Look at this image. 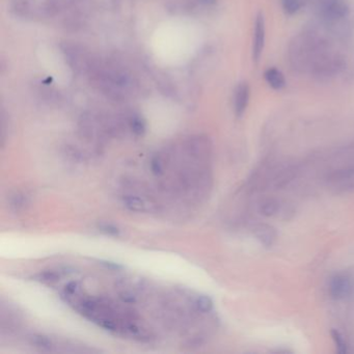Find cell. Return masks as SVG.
<instances>
[{"instance_id":"d6986e66","label":"cell","mask_w":354,"mask_h":354,"mask_svg":"<svg viewBox=\"0 0 354 354\" xmlns=\"http://www.w3.org/2000/svg\"><path fill=\"white\" fill-rule=\"evenodd\" d=\"M79 290H80V286L77 282H71L66 286V293H68L69 295L77 294Z\"/></svg>"},{"instance_id":"9a60e30c","label":"cell","mask_w":354,"mask_h":354,"mask_svg":"<svg viewBox=\"0 0 354 354\" xmlns=\"http://www.w3.org/2000/svg\"><path fill=\"white\" fill-rule=\"evenodd\" d=\"M10 204H11L10 206L12 208L18 211V210L24 208V206L27 204V197H26V195H24L22 193H16L12 196Z\"/></svg>"},{"instance_id":"5b68a950","label":"cell","mask_w":354,"mask_h":354,"mask_svg":"<svg viewBox=\"0 0 354 354\" xmlns=\"http://www.w3.org/2000/svg\"><path fill=\"white\" fill-rule=\"evenodd\" d=\"M251 97V88L246 82H240L234 91V111L237 117H241L248 108Z\"/></svg>"},{"instance_id":"ac0fdd59","label":"cell","mask_w":354,"mask_h":354,"mask_svg":"<svg viewBox=\"0 0 354 354\" xmlns=\"http://www.w3.org/2000/svg\"><path fill=\"white\" fill-rule=\"evenodd\" d=\"M151 169H152V173L154 175H156V176L162 174V164H161L160 160L157 157L152 159V161H151Z\"/></svg>"},{"instance_id":"6da1fadb","label":"cell","mask_w":354,"mask_h":354,"mask_svg":"<svg viewBox=\"0 0 354 354\" xmlns=\"http://www.w3.org/2000/svg\"><path fill=\"white\" fill-rule=\"evenodd\" d=\"M316 3L323 16L330 21L345 19L350 13L345 0H316Z\"/></svg>"},{"instance_id":"3957f363","label":"cell","mask_w":354,"mask_h":354,"mask_svg":"<svg viewBox=\"0 0 354 354\" xmlns=\"http://www.w3.org/2000/svg\"><path fill=\"white\" fill-rule=\"evenodd\" d=\"M265 37H266L265 18L263 14L259 13L255 22L254 42H253V58L255 61H257V63L260 60L264 51Z\"/></svg>"},{"instance_id":"30bf717a","label":"cell","mask_w":354,"mask_h":354,"mask_svg":"<svg viewBox=\"0 0 354 354\" xmlns=\"http://www.w3.org/2000/svg\"><path fill=\"white\" fill-rule=\"evenodd\" d=\"M280 208L279 202L275 199H267L264 203H262L260 207V212L262 215H264L266 217H270L278 213Z\"/></svg>"},{"instance_id":"7c38bea8","label":"cell","mask_w":354,"mask_h":354,"mask_svg":"<svg viewBox=\"0 0 354 354\" xmlns=\"http://www.w3.org/2000/svg\"><path fill=\"white\" fill-rule=\"evenodd\" d=\"M30 341H32V344L35 345L36 347L42 349V350H51L52 349V342L50 338H48L47 336L42 335V334H35L32 337H30Z\"/></svg>"},{"instance_id":"ba28073f","label":"cell","mask_w":354,"mask_h":354,"mask_svg":"<svg viewBox=\"0 0 354 354\" xmlns=\"http://www.w3.org/2000/svg\"><path fill=\"white\" fill-rule=\"evenodd\" d=\"M123 203L125 207L130 211L134 212H144L146 211V204L141 197L134 195H126L123 198Z\"/></svg>"},{"instance_id":"7402d4cb","label":"cell","mask_w":354,"mask_h":354,"mask_svg":"<svg viewBox=\"0 0 354 354\" xmlns=\"http://www.w3.org/2000/svg\"><path fill=\"white\" fill-rule=\"evenodd\" d=\"M198 2L204 6H213L216 4L217 0H198Z\"/></svg>"},{"instance_id":"8992f818","label":"cell","mask_w":354,"mask_h":354,"mask_svg":"<svg viewBox=\"0 0 354 354\" xmlns=\"http://www.w3.org/2000/svg\"><path fill=\"white\" fill-rule=\"evenodd\" d=\"M254 234L258 241L265 248H271L278 238L276 230L272 225L266 223H259L254 228Z\"/></svg>"},{"instance_id":"9c48e42d","label":"cell","mask_w":354,"mask_h":354,"mask_svg":"<svg viewBox=\"0 0 354 354\" xmlns=\"http://www.w3.org/2000/svg\"><path fill=\"white\" fill-rule=\"evenodd\" d=\"M129 127H130L131 131L137 136L144 135L146 133V130H147L146 121L141 115H138V114H134V115L130 116Z\"/></svg>"},{"instance_id":"ffe728a7","label":"cell","mask_w":354,"mask_h":354,"mask_svg":"<svg viewBox=\"0 0 354 354\" xmlns=\"http://www.w3.org/2000/svg\"><path fill=\"white\" fill-rule=\"evenodd\" d=\"M120 298L126 303H134L135 302V297L132 294L127 293V292H125V293H121Z\"/></svg>"},{"instance_id":"277c9868","label":"cell","mask_w":354,"mask_h":354,"mask_svg":"<svg viewBox=\"0 0 354 354\" xmlns=\"http://www.w3.org/2000/svg\"><path fill=\"white\" fill-rule=\"evenodd\" d=\"M332 187L336 191H348L354 188V165L335 171L329 178Z\"/></svg>"},{"instance_id":"7a4b0ae2","label":"cell","mask_w":354,"mask_h":354,"mask_svg":"<svg viewBox=\"0 0 354 354\" xmlns=\"http://www.w3.org/2000/svg\"><path fill=\"white\" fill-rule=\"evenodd\" d=\"M328 290L330 296L335 300H343L350 297L354 291V283L346 273L334 274L329 281Z\"/></svg>"},{"instance_id":"5bb4252c","label":"cell","mask_w":354,"mask_h":354,"mask_svg":"<svg viewBox=\"0 0 354 354\" xmlns=\"http://www.w3.org/2000/svg\"><path fill=\"white\" fill-rule=\"evenodd\" d=\"M331 336L332 340L336 346V350L338 353H347L348 351V347L346 344V341L344 340V336L342 335V333L340 331H337L335 329L331 330Z\"/></svg>"},{"instance_id":"4fadbf2b","label":"cell","mask_w":354,"mask_h":354,"mask_svg":"<svg viewBox=\"0 0 354 354\" xmlns=\"http://www.w3.org/2000/svg\"><path fill=\"white\" fill-rule=\"evenodd\" d=\"M195 307L202 313H209L213 309V301L208 296H198L195 299Z\"/></svg>"},{"instance_id":"44dd1931","label":"cell","mask_w":354,"mask_h":354,"mask_svg":"<svg viewBox=\"0 0 354 354\" xmlns=\"http://www.w3.org/2000/svg\"><path fill=\"white\" fill-rule=\"evenodd\" d=\"M101 264L104 265L106 268L110 269V270H120V269H122L121 265L112 263V262H101Z\"/></svg>"},{"instance_id":"2e32d148","label":"cell","mask_w":354,"mask_h":354,"mask_svg":"<svg viewBox=\"0 0 354 354\" xmlns=\"http://www.w3.org/2000/svg\"><path fill=\"white\" fill-rule=\"evenodd\" d=\"M100 232L113 237H119L121 235V229L111 223H100L98 224Z\"/></svg>"},{"instance_id":"e0dca14e","label":"cell","mask_w":354,"mask_h":354,"mask_svg":"<svg viewBox=\"0 0 354 354\" xmlns=\"http://www.w3.org/2000/svg\"><path fill=\"white\" fill-rule=\"evenodd\" d=\"M37 279L45 283H53L59 280V274L55 271H45V272L39 273L37 275Z\"/></svg>"},{"instance_id":"52a82bcc","label":"cell","mask_w":354,"mask_h":354,"mask_svg":"<svg viewBox=\"0 0 354 354\" xmlns=\"http://www.w3.org/2000/svg\"><path fill=\"white\" fill-rule=\"evenodd\" d=\"M264 78L270 87L280 90L286 86V79L284 74L276 68H269L264 73Z\"/></svg>"},{"instance_id":"8fae6325","label":"cell","mask_w":354,"mask_h":354,"mask_svg":"<svg viewBox=\"0 0 354 354\" xmlns=\"http://www.w3.org/2000/svg\"><path fill=\"white\" fill-rule=\"evenodd\" d=\"M281 2L284 12L289 16L297 14L302 7V0H281Z\"/></svg>"}]
</instances>
